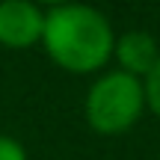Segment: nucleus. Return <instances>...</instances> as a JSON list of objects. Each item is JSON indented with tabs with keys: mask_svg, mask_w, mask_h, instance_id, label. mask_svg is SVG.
<instances>
[{
	"mask_svg": "<svg viewBox=\"0 0 160 160\" xmlns=\"http://www.w3.org/2000/svg\"><path fill=\"white\" fill-rule=\"evenodd\" d=\"M42 45L59 68L71 74H92L113 59L116 33L104 12L71 0L45 12Z\"/></svg>",
	"mask_w": 160,
	"mask_h": 160,
	"instance_id": "nucleus-1",
	"label": "nucleus"
},
{
	"mask_svg": "<svg viewBox=\"0 0 160 160\" xmlns=\"http://www.w3.org/2000/svg\"><path fill=\"white\" fill-rule=\"evenodd\" d=\"M145 110V89L142 80L125 74V71H107L89 86L83 101L86 125L101 137H119L128 133L139 122Z\"/></svg>",
	"mask_w": 160,
	"mask_h": 160,
	"instance_id": "nucleus-2",
	"label": "nucleus"
},
{
	"mask_svg": "<svg viewBox=\"0 0 160 160\" xmlns=\"http://www.w3.org/2000/svg\"><path fill=\"white\" fill-rule=\"evenodd\" d=\"M45 12L33 0H0V45L24 51L42 42Z\"/></svg>",
	"mask_w": 160,
	"mask_h": 160,
	"instance_id": "nucleus-3",
	"label": "nucleus"
},
{
	"mask_svg": "<svg viewBox=\"0 0 160 160\" xmlns=\"http://www.w3.org/2000/svg\"><path fill=\"white\" fill-rule=\"evenodd\" d=\"M113 57L119 62V71H125L137 80H145L160 59V45L148 30H128L116 39Z\"/></svg>",
	"mask_w": 160,
	"mask_h": 160,
	"instance_id": "nucleus-4",
	"label": "nucleus"
},
{
	"mask_svg": "<svg viewBox=\"0 0 160 160\" xmlns=\"http://www.w3.org/2000/svg\"><path fill=\"white\" fill-rule=\"evenodd\" d=\"M142 89H145V107L160 119V59L151 68V74L142 80Z\"/></svg>",
	"mask_w": 160,
	"mask_h": 160,
	"instance_id": "nucleus-5",
	"label": "nucleus"
},
{
	"mask_svg": "<svg viewBox=\"0 0 160 160\" xmlns=\"http://www.w3.org/2000/svg\"><path fill=\"white\" fill-rule=\"evenodd\" d=\"M0 160H27V148L15 137L0 133Z\"/></svg>",
	"mask_w": 160,
	"mask_h": 160,
	"instance_id": "nucleus-6",
	"label": "nucleus"
},
{
	"mask_svg": "<svg viewBox=\"0 0 160 160\" xmlns=\"http://www.w3.org/2000/svg\"><path fill=\"white\" fill-rule=\"evenodd\" d=\"M33 3H45V6H62V3H71V0H33Z\"/></svg>",
	"mask_w": 160,
	"mask_h": 160,
	"instance_id": "nucleus-7",
	"label": "nucleus"
}]
</instances>
